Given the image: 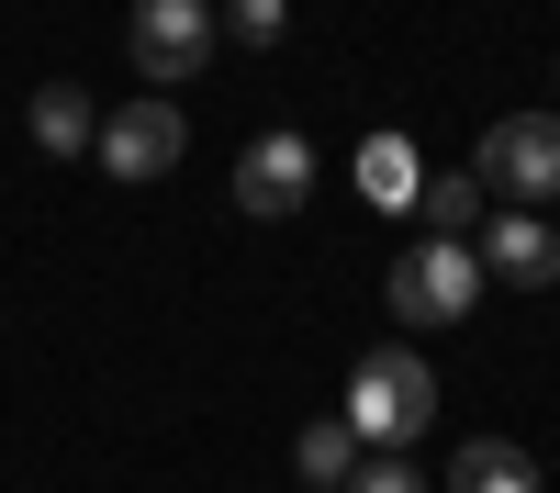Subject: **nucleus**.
<instances>
[{
  "label": "nucleus",
  "instance_id": "0eeeda50",
  "mask_svg": "<svg viewBox=\"0 0 560 493\" xmlns=\"http://www.w3.org/2000/svg\"><path fill=\"white\" fill-rule=\"evenodd\" d=\"M482 281H504V292H549L560 281V236H549V224L538 213H482Z\"/></svg>",
  "mask_w": 560,
  "mask_h": 493
},
{
  "label": "nucleus",
  "instance_id": "f8f14e48",
  "mask_svg": "<svg viewBox=\"0 0 560 493\" xmlns=\"http://www.w3.org/2000/svg\"><path fill=\"white\" fill-rule=\"evenodd\" d=\"M415 179H427V168H415V146H404V134H370V146H359V191L370 202H415Z\"/></svg>",
  "mask_w": 560,
  "mask_h": 493
},
{
  "label": "nucleus",
  "instance_id": "9b49d317",
  "mask_svg": "<svg viewBox=\"0 0 560 493\" xmlns=\"http://www.w3.org/2000/svg\"><path fill=\"white\" fill-rule=\"evenodd\" d=\"M292 471H303L314 493H348V471H359V437H348V415L303 426V437H292Z\"/></svg>",
  "mask_w": 560,
  "mask_h": 493
},
{
  "label": "nucleus",
  "instance_id": "20e7f679",
  "mask_svg": "<svg viewBox=\"0 0 560 493\" xmlns=\"http://www.w3.org/2000/svg\"><path fill=\"white\" fill-rule=\"evenodd\" d=\"M179 146H191V124H179V102L168 90H147V102H124V113H102V157L113 179H168L179 168Z\"/></svg>",
  "mask_w": 560,
  "mask_h": 493
},
{
  "label": "nucleus",
  "instance_id": "423d86ee",
  "mask_svg": "<svg viewBox=\"0 0 560 493\" xmlns=\"http://www.w3.org/2000/svg\"><path fill=\"white\" fill-rule=\"evenodd\" d=\"M124 45H135V68L168 90V79H191L213 57V12H202V0H135V34Z\"/></svg>",
  "mask_w": 560,
  "mask_h": 493
},
{
  "label": "nucleus",
  "instance_id": "4468645a",
  "mask_svg": "<svg viewBox=\"0 0 560 493\" xmlns=\"http://www.w3.org/2000/svg\"><path fill=\"white\" fill-rule=\"evenodd\" d=\"M280 23H292V0H236V12H224L236 45H280Z\"/></svg>",
  "mask_w": 560,
  "mask_h": 493
},
{
  "label": "nucleus",
  "instance_id": "1a4fd4ad",
  "mask_svg": "<svg viewBox=\"0 0 560 493\" xmlns=\"http://www.w3.org/2000/svg\"><path fill=\"white\" fill-rule=\"evenodd\" d=\"M34 146H45V157H90V146H102V113H90V90H68V79H45V90H34Z\"/></svg>",
  "mask_w": 560,
  "mask_h": 493
},
{
  "label": "nucleus",
  "instance_id": "ddd939ff",
  "mask_svg": "<svg viewBox=\"0 0 560 493\" xmlns=\"http://www.w3.org/2000/svg\"><path fill=\"white\" fill-rule=\"evenodd\" d=\"M348 493H438V482H427V471H415V460H404V448H370V460L348 471Z\"/></svg>",
  "mask_w": 560,
  "mask_h": 493
},
{
  "label": "nucleus",
  "instance_id": "39448f33",
  "mask_svg": "<svg viewBox=\"0 0 560 493\" xmlns=\"http://www.w3.org/2000/svg\"><path fill=\"white\" fill-rule=\"evenodd\" d=\"M314 202V146L292 124H269L258 146L236 157V213H258V224H280V213H303Z\"/></svg>",
  "mask_w": 560,
  "mask_h": 493
},
{
  "label": "nucleus",
  "instance_id": "f03ea898",
  "mask_svg": "<svg viewBox=\"0 0 560 493\" xmlns=\"http://www.w3.org/2000/svg\"><path fill=\"white\" fill-rule=\"evenodd\" d=\"M471 303H482L471 236H415V247L393 258V314H404V326H459Z\"/></svg>",
  "mask_w": 560,
  "mask_h": 493
},
{
  "label": "nucleus",
  "instance_id": "f257e3e1",
  "mask_svg": "<svg viewBox=\"0 0 560 493\" xmlns=\"http://www.w3.org/2000/svg\"><path fill=\"white\" fill-rule=\"evenodd\" d=\"M427 426H438V371L415 348H370L348 371V437L359 448H415Z\"/></svg>",
  "mask_w": 560,
  "mask_h": 493
},
{
  "label": "nucleus",
  "instance_id": "7ed1b4c3",
  "mask_svg": "<svg viewBox=\"0 0 560 493\" xmlns=\"http://www.w3.org/2000/svg\"><path fill=\"white\" fill-rule=\"evenodd\" d=\"M482 191L493 202H516V213H538V202H560V113H504L493 134H482Z\"/></svg>",
  "mask_w": 560,
  "mask_h": 493
},
{
  "label": "nucleus",
  "instance_id": "9d476101",
  "mask_svg": "<svg viewBox=\"0 0 560 493\" xmlns=\"http://www.w3.org/2000/svg\"><path fill=\"white\" fill-rule=\"evenodd\" d=\"M482 202H493V191H482L471 168H438V179H415V202H404V213H427V236H471Z\"/></svg>",
  "mask_w": 560,
  "mask_h": 493
},
{
  "label": "nucleus",
  "instance_id": "6e6552de",
  "mask_svg": "<svg viewBox=\"0 0 560 493\" xmlns=\"http://www.w3.org/2000/svg\"><path fill=\"white\" fill-rule=\"evenodd\" d=\"M448 493H538V460L516 437H471V448H448Z\"/></svg>",
  "mask_w": 560,
  "mask_h": 493
}]
</instances>
